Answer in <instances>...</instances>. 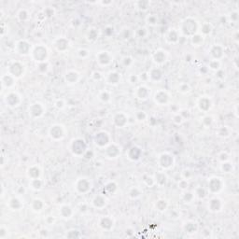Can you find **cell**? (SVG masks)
<instances>
[{
    "mask_svg": "<svg viewBox=\"0 0 239 239\" xmlns=\"http://www.w3.org/2000/svg\"><path fill=\"white\" fill-rule=\"evenodd\" d=\"M20 101H21L20 96L15 93H10L7 94V96H6V102L11 108L17 107L19 105Z\"/></svg>",
    "mask_w": 239,
    "mask_h": 239,
    "instance_id": "1",
    "label": "cell"
},
{
    "mask_svg": "<svg viewBox=\"0 0 239 239\" xmlns=\"http://www.w3.org/2000/svg\"><path fill=\"white\" fill-rule=\"evenodd\" d=\"M24 72V66L19 63H14L9 66V75L12 77H20Z\"/></svg>",
    "mask_w": 239,
    "mask_h": 239,
    "instance_id": "2",
    "label": "cell"
},
{
    "mask_svg": "<svg viewBox=\"0 0 239 239\" xmlns=\"http://www.w3.org/2000/svg\"><path fill=\"white\" fill-rule=\"evenodd\" d=\"M33 54L36 61H44L47 56V50L42 46H39L35 49Z\"/></svg>",
    "mask_w": 239,
    "mask_h": 239,
    "instance_id": "3",
    "label": "cell"
},
{
    "mask_svg": "<svg viewBox=\"0 0 239 239\" xmlns=\"http://www.w3.org/2000/svg\"><path fill=\"white\" fill-rule=\"evenodd\" d=\"M72 150H73L74 154L80 155V154H82L83 151L86 150V146H85V144L83 143L82 140L78 139V140L74 141V143L72 145Z\"/></svg>",
    "mask_w": 239,
    "mask_h": 239,
    "instance_id": "4",
    "label": "cell"
},
{
    "mask_svg": "<svg viewBox=\"0 0 239 239\" xmlns=\"http://www.w3.org/2000/svg\"><path fill=\"white\" fill-rule=\"evenodd\" d=\"M173 157L168 154V153H163L161 158H160V163H161V166L164 167V168H168L170 167L172 164H173Z\"/></svg>",
    "mask_w": 239,
    "mask_h": 239,
    "instance_id": "5",
    "label": "cell"
},
{
    "mask_svg": "<svg viewBox=\"0 0 239 239\" xmlns=\"http://www.w3.org/2000/svg\"><path fill=\"white\" fill-rule=\"evenodd\" d=\"M109 135L107 133H104V132H101V133H98L96 134V136H95V143L99 146H105L109 143Z\"/></svg>",
    "mask_w": 239,
    "mask_h": 239,
    "instance_id": "6",
    "label": "cell"
},
{
    "mask_svg": "<svg viewBox=\"0 0 239 239\" xmlns=\"http://www.w3.org/2000/svg\"><path fill=\"white\" fill-rule=\"evenodd\" d=\"M43 111H44V109L42 107V105L40 104V103H36V104H33L29 109V112L31 115H33L34 117H40L43 114Z\"/></svg>",
    "mask_w": 239,
    "mask_h": 239,
    "instance_id": "7",
    "label": "cell"
},
{
    "mask_svg": "<svg viewBox=\"0 0 239 239\" xmlns=\"http://www.w3.org/2000/svg\"><path fill=\"white\" fill-rule=\"evenodd\" d=\"M77 189L80 193H86L91 189V184L85 178H81L77 183Z\"/></svg>",
    "mask_w": 239,
    "mask_h": 239,
    "instance_id": "8",
    "label": "cell"
},
{
    "mask_svg": "<svg viewBox=\"0 0 239 239\" xmlns=\"http://www.w3.org/2000/svg\"><path fill=\"white\" fill-rule=\"evenodd\" d=\"M96 58L97 61L102 65H108L111 61L110 55L107 51H101L100 53H98V55H96Z\"/></svg>",
    "mask_w": 239,
    "mask_h": 239,
    "instance_id": "9",
    "label": "cell"
},
{
    "mask_svg": "<svg viewBox=\"0 0 239 239\" xmlns=\"http://www.w3.org/2000/svg\"><path fill=\"white\" fill-rule=\"evenodd\" d=\"M64 132L62 129V126L60 125H54L52 126V128L50 129V135L51 137H53L54 139H59L63 136Z\"/></svg>",
    "mask_w": 239,
    "mask_h": 239,
    "instance_id": "10",
    "label": "cell"
},
{
    "mask_svg": "<svg viewBox=\"0 0 239 239\" xmlns=\"http://www.w3.org/2000/svg\"><path fill=\"white\" fill-rule=\"evenodd\" d=\"M136 95H137V98L142 99V100H146V99H148V97L150 95V91L147 87L140 86L136 91Z\"/></svg>",
    "mask_w": 239,
    "mask_h": 239,
    "instance_id": "11",
    "label": "cell"
},
{
    "mask_svg": "<svg viewBox=\"0 0 239 239\" xmlns=\"http://www.w3.org/2000/svg\"><path fill=\"white\" fill-rule=\"evenodd\" d=\"M17 49L19 50V53H21V54H27L29 50H30V45L26 41L22 40V41H20L17 44Z\"/></svg>",
    "mask_w": 239,
    "mask_h": 239,
    "instance_id": "12",
    "label": "cell"
},
{
    "mask_svg": "<svg viewBox=\"0 0 239 239\" xmlns=\"http://www.w3.org/2000/svg\"><path fill=\"white\" fill-rule=\"evenodd\" d=\"M113 223H114L113 220H112L111 218H109V217H105V218H103V219L101 220V221H100L101 227H102L103 229H105V230H109V229H111L112 226H113Z\"/></svg>",
    "mask_w": 239,
    "mask_h": 239,
    "instance_id": "13",
    "label": "cell"
},
{
    "mask_svg": "<svg viewBox=\"0 0 239 239\" xmlns=\"http://www.w3.org/2000/svg\"><path fill=\"white\" fill-rule=\"evenodd\" d=\"M155 101L159 104H165L168 101V94L163 91H160L155 94Z\"/></svg>",
    "mask_w": 239,
    "mask_h": 239,
    "instance_id": "14",
    "label": "cell"
},
{
    "mask_svg": "<svg viewBox=\"0 0 239 239\" xmlns=\"http://www.w3.org/2000/svg\"><path fill=\"white\" fill-rule=\"evenodd\" d=\"M60 213L63 216V218L68 219L72 216V209L69 205H63L60 209Z\"/></svg>",
    "mask_w": 239,
    "mask_h": 239,
    "instance_id": "15",
    "label": "cell"
},
{
    "mask_svg": "<svg viewBox=\"0 0 239 239\" xmlns=\"http://www.w3.org/2000/svg\"><path fill=\"white\" fill-rule=\"evenodd\" d=\"M220 182V178H211L210 180V183H209V189L213 192V189H215V192H218L220 188H221V185L219 183Z\"/></svg>",
    "mask_w": 239,
    "mask_h": 239,
    "instance_id": "16",
    "label": "cell"
},
{
    "mask_svg": "<svg viewBox=\"0 0 239 239\" xmlns=\"http://www.w3.org/2000/svg\"><path fill=\"white\" fill-rule=\"evenodd\" d=\"M185 231L187 234H194L197 231V225L196 223L193 222V221H190L188 223H186L185 225Z\"/></svg>",
    "mask_w": 239,
    "mask_h": 239,
    "instance_id": "17",
    "label": "cell"
},
{
    "mask_svg": "<svg viewBox=\"0 0 239 239\" xmlns=\"http://www.w3.org/2000/svg\"><path fill=\"white\" fill-rule=\"evenodd\" d=\"M165 60H166V56H165L163 51H162V50L156 51V53L154 54V61L156 63L162 64V63L165 62Z\"/></svg>",
    "mask_w": 239,
    "mask_h": 239,
    "instance_id": "18",
    "label": "cell"
},
{
    "mask_svg": "<svg viewBox=\"0 0 239 239\" xmlns=\"http://www.w3.org/2000/svg\"><path fill=\"white\" fill-rule=\"evenodd\" d=\"M8 205H9V207L12 208L13 210H18V209L21 208L22 204H21L20 200L18 199V198H12V199L9 200Z\"/></svg>",
    "mask_w": 239,
    "mask_h": 239,
    "instance_id": "19",
    "label": "cell"
},
{
    "mask_svg": "<svg viewBox=\"0 0 239 239\" xmlns=\"http://www.w3.org/2000/svg\"><path fill=\"white\" fill-rule=\"evenodd\" d=\"M114 121H115V123H116L119 127H122V126H124V125L126 124V122H127L126 118L124 117V115H123V114H118V115L115 117Z\"/></svg>",
    "mask_w": 239,
    "mask_h": 239,
    "instance_id": "20",
    "label": "cell"
},
{
    "mask_svg": "<svg viewBox=\"0 0 239 239\" xmlns=\"http://www.w3.org/2000/svg\"><path fill=\"white\" fill-rule=\"evenodd\" d=\"M93 204H94L95 207L101 208V207H103L106 204V200L102 196H96L94 198V200H93Z\"/></svg>",
    "mask_w": 239,
    "mask_h": 239,
    "instance_id": "21",
    "label": "cell"
},
{
    "mask_svg": "<svg viewBox=\"0 0 239 239\" xmlns=\"http://www.w3.org/2000/svg\"><path fill=\"white\" fill-rule=\"evenodd\" d=\"M32 207L35 211H40L43 207V203L40 199H35L32 203Z\"/></svg>",
    "mask_w": 239,
    "mask_h": 239,
    "instance_id": "22",
    "label": "cell"
},
{
    "mask_svg": "<svg viewBox=\"0 0 239 239\" xmlns=\"http://www.w3.org/2000/svg\"><path fill=\"white\" fill-rule=\"evenodd\" d=\"M150 77H151V79L153 80H159L161 79V77H162V73H161V71H160L159 69H153L152 71H151V75H150Z\"/></svg>",
    "mask_w": 239,
    "mask_h": 239,
    "instance_id": "23",
    "label": "cell"
},
{
    "mask_svg": "<svg viewBox=\"0 0 239 239\" xmlns=\"http://www.w3.org/2000/svg\"><path fill=\"white\" fill-rule=\"evenodd\" d=\"M31 186L33 189L35 190H40L42 187V181L39 179V178H36V179H32V182H31Z\"/></svg>",
    "mask_w": 239,
    "mask_h": 239,
    "instance_id": "24",
    "label": "cell"
},
{
    "mask_svg": "<svg viewBox=\"0 0 239 239\" xmlns=\"http://www.w3.org/2000/svg\"><path fill=\"white\" fill-rule=\"evenodd\" d=\"M119 80H120V76L118 73L113 72V73H110V74H109V81H110V83H112V84H116V83H118Z\"/></svg>",
    "mask_w": 239,
    "mask_h": 239,
    "instance_id": "25",
    "label": "cell"
},
{
    "mask_svg": "<svg viewBox=\"0 0 239 239\" xmlns=\"http://www.w3.org/2000/svg\"><path fill=\"white\" fill-rule=\"evenodd\" d=\"M111 150H115V153L110 154L109 156H112V158H115V157L119 154V151H118V149H117V147H116V146L111 145V146H109V147L107 149V151H111ZM112 152H114V151H112Z\"/></svg>",
    "mask_w": 239,
    "mask_h": 239,
    "instance_id": "26",
    "label": "cell"
},
{
    "mask_svg": "<svg viewBox=\"0 0 239 239\" xmlns=\"http://www.w3.org/2000/svg\"><path fill=\"white\" fill-rule=\"evenodd\" d=\"M203 41V37L200 35H194L193 36V43L195 45H198Z\"/></svg>",
    "mask_w": 239,
    "mask_h": 239,
    "instance_id": "27",
    "label": "cell"
},
{
    "mask_svg": "<svg viewBox=\"0 0 239 239\" xmlns=\"http://www.w3.org/2000/svg\"><path fill=\"white\" fill-rule=\"evenodd\" d=\"M220 67V62L218 60H213L210 63V68L212 69H219Z\"/></svg>",
    "mask_w": 239,
    "mask_h": 239,
    "instance_id": "28",
    "label": "cell"
},
{
    "mask_svg": "<svg viewBox=\"0 0 239 239\" xmlns=\"http://www.w3.org/2000/svg\"><path fill=\"white\" fill-rule=\"evenodd\" d=\"M7 236H8L7 229H6L4 226H2V227L0 228V238L1 239L6 238V237H7Z\"/></svg>",
    "mask_w": 239,
    "mask_h": 239,
    "instance_id": "29",
    "label": "cell"
},
{
    "mask_svg": "<svg viewBox=\"0 0 239 239\" xmlns=\"http://www.w3.org/2000/svg\"><path fill=\"white\" fill-rule=\"evenodd\" d=\"M179 89H180V92H182V93H187V92L190 91V86H189L188 84H181L180 87H179Z\"/></svg>",
    "mask_w": 239,
    "mask_h": 239,
    "instance_id": "30",
    "label": "cell"
},
{
    "mask_svg": "<svg viewBox=\"0 0 239 239\" xmlns=\"http://www.w3.org/2000/svg\"><path fill=\"white\" fill-rule=\"evenodd\" d=\"M193 194H191V193H186L185 194V195H184V200L185 201H187L188 203H190L191 201H192V199H193Z\"/></svg>",
    "mask_w": 239,
    "mask_h": 239,
    "instance_id": "31",
    "label": "cell"
},
{
    "mask_svg": "<svg viewBox=\"0 0 239 239\" xmlns=\"http://www.w3.org/2000/svg\"><path fill=\"white\" fill-rule=\"evenodd\" d=\"M100 97H101V99H102L103 101H108V100L109 99V94L107 92H105V93H103L100 95Z\"/></svg>",
    "mask_w": 239,
    "mask_h": 239,
    "instance_id": "32",
    "label": "cell"
},
{
    "mask_svg": "<svg viewBox=\"0 0 239 239\" xmlns=\"http://www.w3.org/2000/svg\"><path fill=\"white\" fill-rule=\"evenodd\" d=\"M56 107H57L58 109H62V108L64 107V102H63V100H59V101L56 103Z\"/></svg>",
    "mask_w": 239,
    "mask_h": 239,
    "instance_id": "33",
    "label": "cell"
}]
</instances>
